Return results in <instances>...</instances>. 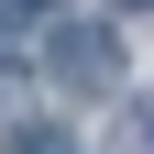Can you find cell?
Here are the masks:
<instances>
[{
	"label": "cell",
	"mask_w": 154,
	"mask_h": 154,
	"mask_svg": "<svg viewBox=\"0 0 154 154\" xmlns=\"http://www.w3.org/2000/svg\"><path fill=\"white\" fill-rule=\"evenodd\" d=\"M55 77H66V88H88V99H110V88H121V33H99V22H55Z\"/></svg>",
	"instance_id": "6da1fadb"
},
{
	"label": "cell",
	"mask_w": 154,
	"mask_h": 154,
	"mask_svg": "<svg viewBox=\"0 0 154 154\" xmlns=\"http://www.w3.org/2000/svg\"><path fill=\"white\" fill-rule=\"evenodd\" d=\"M11 132H22V77L0 66V143H11Z\"/></svg>",
	"instance_id": "7a4b0ae2"
},
{
	"label": "cell",
	"mask_w": 154,
	"mask_h": 154,
	"mask_svg": "<svg viewBox=\"0 0 154 154\" xmlns=\"http://www.w3.org/2000/svg\"><path fill=\"white\" fill-rule=\"evenodd\" d=\"M11 154H77V143H66V132H33V121H22V132H11Z\"/></svg>",
	"instance_id": "3957f363"
},
{
	"label": "cell",
	"mask_w": 154,
	"mask_h": 154,
	"mask_svg": "<svg viewBox=\"0 0 154 154\" xmlns=\"http://www.w3.org/2000/svg\"><path fill=\"white\" fill-rule=\"evenodd\" d=\"M0 11H55V0H0Z\"/></svg>",
	"instance_id": "277c9868"
},
{
	"label": "cell",
	"mask_w": 154,
	"mask_h": 154,
	"mask_svg": "<svg viewBox=\"0 0 154 154\" xmlns=\"http://www.w3.org/2000/svg\"><path fill=\"white\" fill-rule=\"evenodd\" d=\"M110 11H154V0H110Z\"/></svg>",
	"instance_id": "5b68a950"
}]
</instances>
